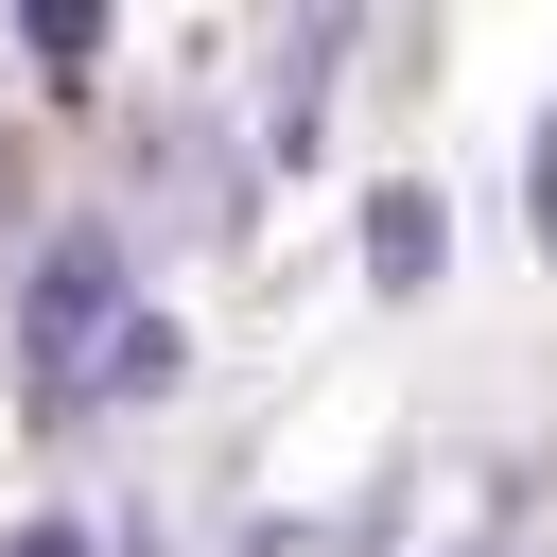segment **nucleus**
<instances>
[{"label": "nucleus", "mask_w": 557, "mask_h": 557, "mask_svg": "<svg viewBox=\"0 0 557 557\" xmlns=\"http://www.w3.org/2000/svg\"><path fill=\"white\" fill-rule=\"evenodd\" d=\"M366 261H383V296H418V278L453 261V226H435V191H383V209H366Z\"/></svg>", "instance_id": "f03ea898"}, {"label": "nucleus", "mask_w": 557, "mask_h": 557, "mask_svg": "<svg viewBox=\"0 0 557 557\" xmlns=\"http://www.w3.org/2000/svg\"><path fill=\"white\" fill-rule=\"evenodd\" d=\"M0 209H17V139H0Z\"/></svg>", "instance_id": "39448f33"}, {"label": "nucleus", "mask_w": 557, "mask_h": 557, "mask_svg": "<svg viewBox=\"0 0 557 557\" xmlns=\"http://www.w3.org/2000/svg\"><path fill=\"white\" fill-rule=\"evenodd\" d=\"M157 383H174V331L122 313V331H104V400H157Z\"/></svg>", "instance_id": "7ed1b4c3"}, {"label": "nucleus", "mask_w": 557, "mask_h": 557, "mask_svg": "<svg viewBox=\"0 0 557 557\" xmlns=\"http://www.w3.org/2000/svg\"><path fill=\"white\" fill-rule=\"evenodd\" d=\"M104 313H122V244H52V261H35V313H17V331H35V366L70 383Z\"/></svg>", "instance_id": "f257e3e1"}, {"label": "nucleus", "mask_w": 557, "mask_h": 557, "mask_svg": "<svg viewBox=\"0 0 557 557\" xmlns=\"http://www.w3.org/2000/svg\"><path fill=\"white\" fill-rule=\"evenodd\" d=\"M17 557H87V540H70V522H35V540H17Z\"/></svg>", "instance_id": "20e7f679"}]
</instances>
